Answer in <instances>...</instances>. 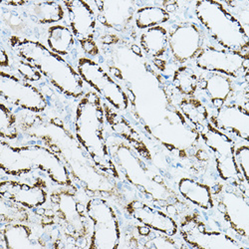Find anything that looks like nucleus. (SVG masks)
Listing matches in <instances>:
<instances>
[{"label": "nucleus", "mask_w": 249, "mask_h": 249, "mask_svg": "<svg viewBox=\"0 0 249 249\" xmlns=\"http://www.w3.org/2000/svg\"><path fill=\"white\" fill-rule=\"evenodd\" d=\"M168 30L170 61L174 66L188 65L195 61L207 43V36L197 22H178Z\"/></svg>", "instance_id": "4468645a"}, {"label": "nucleus", "mask_w": 249, "mask_h": 249, "mask_svg": "<svg viewBox=\"0 0 249 249\" xmlns=\"http://www.w3.org/2000/svg\"><path fill=\"white\" fill-rule=\"evenodd\" d=\"M46 46L54 53L66 59L76 68L79 54V43L72 33L70 27L65 24H54L47 28Z\"/></svg>", "instance_id": "5701e85b"}, {"label": "nucleus", "mask_w": 249, "mask_h": 249, "mask_svg": "<svg viewBox=\"0 0 249 249\" xmlns=\"http://www.w3.org/2000/svg\"><path fill=\"white\" fill-rule=\"evenodd\" d=\"M179 196L203 212H212L214 207L212 186L195 178L183 177L178 181Z\"/></svg>", "instance_id": "393cba45"}, {"label": "nucleus", "mask_w": 249, "mask_h": 249, "mask_svg": "<svg viewBox=\"0 0 249 249\" xmlns=\"http://www.w3.org/2000/svg\"><path fill=\"white\" fill-rule=\"evenodd\" d=\"M98 22L109 30L124 35L135 33V14L137 3L127 0H96Z\"/></svg>", "instance_id": "a211bd4d"}, {"label": "nucleus", "mask_w": 249, "mask_h": 249, "mask_svg": "<svg viewBox=\"0 0 249 249\" xmlns=\"http://www.w3.org/2000/svg\"><path fill=\"white\" fill-rule=\"evenodd\" d=\"M126 211L140 224L155 231L171 236L178 235V222L167 212L148 201L132 199L126 204Z\"/></svg>", "instance_id": "412c9836"}, {"label": "nucleus", "mask_w": 249, "mask_h": 249, "mask_svg": "<svg viewBox=\"0 0 249 249\" xmlns=\"http://www.w3.org/2000/svg\"><path fill=\"white\" fill-rule=\"evenodd\" d=\"M19 123L16 114L6 103H0V137L1 140L14 142L19 138Z\"/></svg>", "instance_id": "c756f323"}, {"label": "nucleus", "mask_w": 249, "mask_h": 249, "mask_svg": "<svg viewBox=\"0 0 249 249\" xmlns=\"http://www.w3.org/2000/svg\"><path fill=\"white\" fill-rule=\"evenodd\" d=\"M43 128L48 132L32 134V136L61 157L70 171L73 180L85 195L90 197H104L116 193V180L99 171L86 151L78 157L74 155L78 141L64 127L63 123L59 119H50Z\"/></svg>", "instance_id": "f257e3e1"}, {"label": "nucleus", "mask_w": 249, "mask_h": 249, "mask_svg": "<svg viewBox=\"0 0 249 249\" xmlns=\"http://www.w3.org/2000/svg\"><path fill=\"white\" fill-rule=\"evenodd\" d=\"M214 207L224 231L248 246L249 188L240 183L216 181L212 186Z\"/></svg>", "instance_id": "0eeeda50"}, {"label": "nucleus", "mask_w": 249, "mask_h": 249, "mask_svg": "<svg viewBox=\"0 0 249 249\" xmlns=\"http://www.w3.org/2000/svg\"><path fill=\"white\" fill-rule=\"evenodd\" d=\"M0 169L2 176L25 178L34 175L45 177L57 186L80 189L72 178L71 173L61 157L40 142L15 144L0 141Z\"/></svg>", "instance_id": "f03ea898"}, {"label": "nucleus", "mask_w": 249, "mask_h": 249, "mask_svg": "<svg viewBox=\"0 0 249 249\" xmlns=\"http://www.w3.org/2000/svg\"><path fill=\"white\" fill-rule=\"evenodd\" d=\"M49 185L43 176L34 175L25 178H4L0 181V196L22 205L29 211H37L49 201Z\"/></svg>", "instance_id": "dca6fc26"}, {"label": "nucleus", "mask_w": 249, "mask_h": 249, "mask_svg": "<svg viewBox=\"0 0 249 249\" xmlns=\"http://www.w3.org/2000/svg\"><path fill=\"white\" fill-rule=\"evenodd\" d=\"M178 235L190 248L242 249L249 248L221 228H213L198 211L183 214L178 221Z\"/></svg>", "instance_id": "1a4fd4ad"}, {"label": "nucleus", "mask_w": 249, "mask_h": 249, "mask_svg": "<svg viewBox=\"0 0 249 249\" xmlns=\"http://www.w3.org/2000/svg\"><path fill=\"white\" fill-rule=\"evenodd\" d=\"M234 160L242 179L246 183H249V142H236L234 148Z\"/></svg>", "instance_id": "473e14b6"}, {"label": "nucleus", "mask_w": 249, "mask_h": 249, "mask_svg": "<svg viewBox=\"0 0 249 249\" xmlns=\"http://www.w3.org/2000/svg\"><path fill=\"white\" fill-rule=\"evenodd\" d=\"M139 43L141 49L153 62L156 68L162 73L167 72V68L171 64L168 28L160 25L142 31Z\"/></svg>", "instance_id": "4be33fe9"}, {"label": "nucleus", "mask_w": 249, "mask_h": 249, "mask_svg": "<svg viewBox=\"0 0 249 249\" xmlns=\"http://www.w3.org/2000/svg\"><path fill=\"white\" fill-rule=\"evenodd\" d=\"M108 124L103 99L93 90H88L75 110L74 135L99 171L122 180L123 178L113 160L108 144Z\"/></svg>", "instance_id": "7ed1b4c3"}, {"label": "nucleus", "mask_w": 249, "mask_h": 249, "mask_svg": "<svg viewBox=\"0 0 249 249\" xmlns=\"http://www.w3.org/2000/svg\"><path fill=\"white\" fill-rule=\"evenodd\" d=\"M0 98L10 107L42 114L49 105L46 96L33 83L4 70L0 71Z\"/></svg>", "instance_id": "ddd939ff"}, {"label": "nucleus", "mask_w": 249, "mask_h": 249, "mask_svg": "<svg viewBox=\"0 0 249 249\" xmlns=\"http://www.w3.org/2000/svg\"><path fill=\"white\" fill-rule=\"evenodd\" d=\"M0 222L1 224L14 222H33L35 213L26 207L0 196Z\"/></svg>", "instance_id": "c85d7f7f"}, {"label": "nucleus", "mask_w": 249, "mask_h": 249, "mask_svg": "<svg viewBox=\"0 0 249 249\" xmlns=\"http://www.w3.org/2000/svg\"><path fill=\"white\" fill-rule=\"evenodd\" d=\"M194 62L196 68L202 72L219 73L234 80H248L249 54L231 51L207 42Z\"/></svg>", "instance_id": "2eb2a0df"}, {"label": "nucleus", "mask_w": 249, "mask_h": 249, "mask_svg": "<svg viewBox=\"0 0 249 249\" xmlns=\"http://www.w3.org/2000/svg\"><path fill=\"white\" fill-rule=\"evenodd\" d=\"M32 248H53L51 233L36 213L33 222L5 223L0 226V249Z\"/></svg>", "instance_id": "f3484780"}, {"label": "nucleus", "mask_w": 249, "mask_h": 249, "mask_svg": "<svg viewBox=\"0 0 249 249\" xmlns=\"http://www.w3.org/2000/svg\"><path fill=\"white\" fill-rule=\"evenodd\" d=\"M199 73L188 65L178 66L173 73L172 84L175 90L183 97L196 96L198 88Z\"/></svg>", "instance_id": "cd10ccee"}, {"label": "nucleus", "mask_w": 249, "mask_h": 249, "mask_svg": "<svg viewBox=\"0 0 249 249\" xmlns=\"http://www.w3.org/2000/svg\"><path fill=\"white\" fill-rule=\"evenodd\" d=\"M197 133L204 146L213 157L215 170L220 180L240 183L249 188V183L242 179L234 160L236 141L218 131L210 122H207Z\"/></svg>", "instance_id": "9b49d317"}, {"label": "nucleus", "mask_w": 249, "mask_h": 249, "mask_svg": "<svg viewBox=\"0 0 249 249\" xmlns=\"http://www.w3.org/2000/svg\"><path fill=\"white\" fill-rule=\"evenodd\" d=\"M171 20V13L159 5H144L138 7L135 14V27L138 30L160 26Z\"/></svg>", "instance_id": "bb28decb"}, {"label": "nucleus", "mask_w": 249, "mask_h": 249, "mask_svg": "<svg viewBox=\"0 0 249 249\" xmlns=\"http://www.w3.org/2000/svg\"><path fill=\"white\" fill-rule=\"evenodd\" d=\"M78 193L58 186L50 192L48 204L69 247H87L92 223L87 214L86 203L79 199Z\"/></svg>", "instance_id": "423d86ee"}, {"label": "nucleus", "mask_w": 249, "mask_h": 249, "mask_svg": "<svg viewBox=\"0 0 249 249\" xmlns=\"http://www.w3.org/2000/svg\"><path fill=\"white\" fill-rule=\"evenodd\" d=\"M68 26L79 43L83 55L94 59L100 55L96 42L98 18L92 2L84 0H63Z\"/></svg>", "instance_id": "f8f14e48"}, {"label": "nucleus", "mask_w": 249, "mask_h": 249, "mask_svg": "<svg viewBox=\"0 0 249 249\" xmlns=\"http://www.w3.org/2000/svg\"><path fill=\"white\" fill-rule=\"evenodd\" d=\"M175 105L196 132L201 130L209 122L211 115L210 109L196 96L183 97L178 95V98L175 100Z\"/></svg>", "instance_id": "a878e982"}, {"label": "nucleus", "mask_w": 249, "mask_h": 249, "mask_svg": "<svg viewBox=\"0 0 249 249\" xmlns=\"http://www.w3.org/2000/svg\"><path fill=\"white\" fill-rule=\"evenodd\" d=\"M76 69L86 85L116 111L122 113L130 108L131 100L128 93L96 60L81 55Z\"/></svg>", "instance_id": "9d476101"}, {"label": "nucleus", "mask_w": 249, "mask_h": 249, "mask_svg": "<svg viewBox=\"0 0 249 249\" xmlns=\"http://www.w3.org/2000/svg\"><path fill=\"white\" fill-rule=\"evenodd\" d=\"M209 122L234 141L249 142V108L247 105L236 101L228 102L211 112Z\"/></svg>", "instance_id": "6ab92c4d"}, {"label": "nucleus", "mask_w": 249, "mask_h": 249, "mask_svg": "<svg viewBox=\"0 0 249 249\" xmlns=\"http://www.w3.org/2000/svg\"><path fill=\"white\" fill-rule=\"evenodd\" d=\"M86 211L92 223L87 248H120L122 246L121 221L113 204L103 196H92L86 201Z\"/></svg>", "instance_id": "6e6552de"}, {"label": "nucleus", "mask_w": 249, "mask_h": 249, "mask_svg": "<svg viewBox=\"0 0 249 249\" xmlns=\"http://www.w3.org/2000/svg\"><path fill=\"white\" fill-rule=\"evenodd\" d=\"M7 44L16 57L34 66L60 94L80 100L88 91L77 69L40 41L14 34L8 36Z\"/></svg>", "instance_id": "20e7f679"}, {"label": "nucleus", "mask_w": 249, "mask_h": 249, "mask_svg": "<svg viewBox=\"0 0 249 249\" xmlns=\"http://www.w3.org/2000/svg\"><path fill=\"white\" fill-rule=\"evenodd\" d=\"M197 23L212 43L218 47L249 54V34L221 1L198 0L195 2Z\"/></svg>", "instance_id": "39448f33"}, {"label": "nucleus", "mask_w": 249, "mask_h": 249, "mask_svg": "<svg viewBox=\"0 0 249 249\" xmlns=\"http://www.w3.org/2000/svg\"><path fill=\"white\" fill-rule=\"evenodd\" d=\"M20 9L26 18L38 25L58 24L66 17L62 1H24Z\"/></svg>", "instance_id": "b1692460"}, {"label": "nucleus", "mask_w": 249, "mask_h": 249, "mask_svg": "<svg viewBox=\"0 0 249 249\" xmlns=\"http://www.w3.org/2000/svg\"><path fill=\"white\" fill-rule=\"evenodd\" d=\"M224 6L238 20L246 32L249 29V0H225Z\"/></svg>", "instance_id": "2f4dec72"}, {"label": "nucleus", "mask_w": 249, "mask_h": 249, "mask_svg": "<svg viewBox=\"0 0 249 249\" xmlns=\"http://www.w3.org/2000/svg\"><path fill=\"white\" fill-rule=\"evenodd\" d=\"M236 96L235 80L213 72H200L196 97L200 99L207 108L218 109L224 104L233 101Z\"/></svg>", "instance_id": "aec40b11"}, {"label": "nucleus", "mask_w": 249, "mask_h": 249, "mask_svg": "<svg viewBox=\"0 0 249 249\" xmlns=\"http://www.w3.org/2000/svg\"><path fill=\"white\" fill-rule=\"evenodd\" d=\"M11 69L15 72V75L30 83H33V84L34 83L40 82L43 79V76L40 74V72L34 66H32L30 63H28V62L20 59L18 57H16V59L12 61L10 70Z\"/></svg>", "instance_id": "7c9ffc66"}]
</instances>
